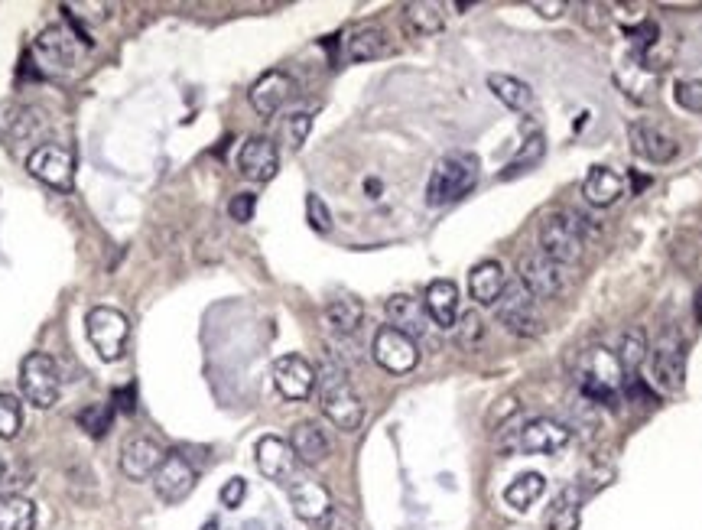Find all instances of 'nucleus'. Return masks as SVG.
<instances>
[{
    "mask_svg": "<svg viewBox=\"0 0 702 530\" xmlns=\"http://www.w3.org/2000/svg\"><path fill=\"white\" fill-rule=\"evenodd\" d=\"M316 387H319V404L325 417L342 433H355L364 420V407H361V397L355 394V387L348 381L345 368L335 365V361H325L316 371Z\"/></svg>",
    "mask_w": 702,
    "mask_h": 530,
    "instance_id": "obj_1",
    "label": "nucleus"
},
{
    "mask_svg": "<svg viewBox=\"0 0 702 530\" xmlns=\"http://www.w3.org/2000/svg\"><path fill=\"white\" fill-rule=\"evenodd\" d=\"M478 173H481V163L475 153H465V150H455L446 153L429 173V183H426V202L433 205H449V202H459L465 192H472L478 183Z\"/></svg>",
    "mask_w": 702,
    "mask_h": 530,
    "instance_id": "obj_2",
    "label": "nucleus"
},
{
    "mask_svg": "<svg viewBox=\"0 0 702 530\" xmlns=\"http://www.w3.org/2000/svg\"><path fill=\"white\" fill-rule=\"evenodd\" d=\"M540 251L559 264H576L585 254V225L579 212H553L540 222Z\"/></svg>",
    "mask_w": 702,
    "mask_h": 530,
    "instance_id": "obj_3",
    "label": "nucleus"
},
{
    "mask_svg": "<svg viewBox=\"0 0 702 530\" xmlns=\"http://www.w3.org/2000/svg\"><path fill=\"white\" fill-rule=\"evenodd\" d=\"M494 313H498L501 326L507 332L520 335V339H537V335L543 332L540 300L520 280L507 283L504 293L498 296V303H494Z\"/></svg>",
    "mask_w": 702,
    "mask_h": 530,
    "instance_id": "obj_4",
    "label": "nucleus"
},
{
    "mask_svg": "<svg viewBox=\"0 0 702 530\" xmlns=\"http://www.w3.org/2000/svg\"><path fill=\"white\" fill-rule=\"evenodd\" d=\"M85 332L101 361H117L130 339V319L114 306H95L85 316Z\"/></svg>",
    "mask_w": 702,
    "mask_h": 530,
    "instance_id": "obj_5",
    "label": "nucleus"
},
{
    "mask_svg": "<svg viewBox=\"0 0 702 530\" xmlns=\"http://www.w3.org/2000/svg\"><path fill=\"white\" fill-rule=\"evenodd\" d=\"M20 391L26 397V404H33L39 410H49L59 404L62 394V378L59 368L46 352H30L20 365Z\"/></svg>",
    "mask_w": 702,
    "mask_h": 530,
    "instance_id": "obj_6",
    "label": "nucleus"
},
{
    "mask_svg": "<svg viewBox=\"0 0 702 530\" xmlns=\"http://www.w3.org/2000/svg\"><path fill=\"white\" fill-rule=\"evenodd\" d=\"M88 46H91L88 40L69 33L65 27H46L33 40V53L39 59V66H43V72H65L82 62Z\"/></svg>",
    "mask_w": 702,
    "mask_h": 530,
    "instance_id": "obj_7",
    "label": "nucleus"
},
{
    "mask_svg": "<svg viewBox=\"0 0 702 530\" xmlns=\"http://www.w3.org/2000/svg\"><path fill=\"white\" fill-rule=\"evenodd\" d=\"M520 283L537 296V300H556L569 290V270L566 264L553 261L543 251H530L520 257Z\"/></svg>",
    "mask_w": 702,
    "mask_h": 530,
    "instance_id": "obj_8",
    "label": "nucleus"
},
{
    "mask_svg": "<svg viewBox=\"0 0 702 530\" xmlns=\"http://www.w3.org/2000/svg\"><path fill=\"white\" fill-rule=\"evenodd\" d=\"M621 378H624V371L618 365V355H611L608 348H592V352L582 358L579 387L585 397L608 400L621 387Z\"/></svg>",
    "mask_w": 702,
    "mask_h": 530,
    "instance_id": "obj_9",
    "label": "nucleus"
},
{
    "mask_svg": "<svg viewBox=\"0 0 702 530\" xmlns=\"http://www.w3.org/2000/svg\"><path fill=\"white\" fill-rule=\"evenodd\" d=\"M371 355L390 374H410L416 368V361H420V345L394 326H381L374 332Z\"/></svg>",
    "mask_w": 702,
    "mask_h": 530,
    "instance_id": "obj_10",
    "label": "nucleus"
},
{
    "mask_svg": "<svg viewBox=\"0 0 702 530\" xmlns=\"http://www.w3.org/2000/svg\"><path fill=\"white\" fill-rule=\"evenodd\" d=\"M26 170H30L39 183H46L59 192H69L75 186V157L69 147L43 144L26 157Z\"/></svg>",
    "mask_w": 702,
    "mask_h": 530,
    "instance_id": "obj_11",
    "label": "nucleus"
},
{
    "mask_svg": "<svg viewBox=\"0 0 702 530\" xmlns=\"http://www.w3.org/2000/svg\"><path fill=\"white\" fill-rule=\"evenodd\" d=\"M650 358V381H654L660 391H680L683 378H686V355H683V342L676 335H663V339L654 345Z\"/></svg>",
    "mask_w": 702,
    "mask_h": 530,
    "instance_id": "obj_12",
    "label": "nucleus"
},
{
    "mask_svg": "<svg viewBox=\"0 0 702 530\" xmlns=\"http://www.w3.org/2000/svg\"><path fill=\"white\" fill-rule=\"evenodd\" d=\"M195 469L179 456V452H169V456L160 462V469L153 472V491L156 498L166 501V504H179L192 495L195 488Z\"/></svg>",
    "mask_w": 702,
    "mask_h": 530,
    "instance_id": "obj_13",
    "label": "nucleus"
},
{
    "mask_svg": "<svg viewBox=\"0 0 702 530\" xmlns=\"http://www.w3.org/2000/svg\"><path fill=\"white\" fill-rule=\"evenodd\" d=\"M569 439H572V430L566 423L540 417V420H530L524 430L517 433V449L530 452V456H553V452L569 446Z\"/></svg>",
    "mask_w": 702,
    "mask_h": 530,
    "instance_id": "obj_14",
    "label": "nucleus"
},
{
    "mask_svg": "<svg viewBox=\"0 0 702 530\" xmlns=\"http://www.w3.org/2000/svg\"><path fill=\"white\" fill-rule=\"evenodd\" d=\"M290 504H293V514L299 517V521L316 524V527L335 508L329 488L312 482V478H293V482H290Z\"/></svg>",
    "mask_w": 702,
    "mask_h": 530,
    "instance_id": "obj_15",
    "label": "nucleus"
},
{
    "mask_svg": "<svg viewBox=\"0 0 702 530\" xmlns=\"http://www.w3.org/2000/svg\"><path fill=\"white\" fill-rule=\"evenodd\" d=\"M254 462L264 478L270 482H293V472H296V456L290 443H283L280 436H260L257 446H254Z\"/></svg>",
    "mask_w": 702,
    "mask_h": 530,
    "instance_id": "obj_16",
    "label": "nucleus"
},
{
    "mask_svg": "<svg viewBox=\"0 0 702 530\" xmlns=\"http://www.w3.org/2000/svg\"><path fill=\"white\" fill-rule=\"evenodd\" d=\"M273 384L286 400H306L316 391V368L299 355H283L273 365Z\"/></svg>",
    "mask_w": 702,
    "mask_h": 530,
    "instance_id": "obj_17",
    "label": "nucleus"
},
{
    "mask_svg": "<svg viewBox=\"0 0 702 530\" xmlns=\"http://www.w3.org/2000/svg\"><path fill=\"white\" fill-rule=\"evenodd\" d=\"M163 459H166V452L160 449L156 439L134 436V439H127L121 449V472L130 482H147V478H153V472L160 469Z\"/></svg>",
    "mask_w": 702,
    "mask_h": 530,
    "instance_id": "obj_18",
    "label": "nucleus"
},
{
    "mask_svg": "<svg viewBox=\"0 0 702 530\" xmlns=\"http://www.w3.org/2000/svg\"><path fill=\"white\" fill-rule=\"evenodd\" d=\"M238 170L241 176L254 179V183H267L280 170V153L270 137H251L238 153Z\"/></svg>",
    "mask_w": 702,
    "mask_h": 530,
    "instance_id": "obj_19",
    "label": "nucleus"
},
{
    "mask_svg": "<svg viewBox=\"0 0 702 530\" xmlns=\"http://www.w3.org/2000/svg\"><path fill=\"white\" fill-rule=\"evenodd\" d=\"M293 92H296V85H293L290 75L273 69V72H264L251 85V105H254V111L260 114V118H273V114H277L286 101L293 98Z\"/></svg>",
    "mask_w": 702,
    "mask_h": 530,
    "instance_id": "obj_20",
    "label": "nucleus"
},
{
    "mask_svg": "<svg viewBox=\"0 0 702 530\" xmlns=\"http://www.w3.org/2000/svg\"><path fill=\"white\" fill-rule=\"evenodd\" d=\"M628 134H631L634 150L650 163H670L676 153H680V144H676V140L663 131V127L650 124V121H634L628 127Z\"/></svg>",
    "mask_w": 702,
    "mask_h": 530,
    "instance_id": "obj_21",
    "label": "nucleus"
},
{
    "mask_svg": "<svg viewBox=\"0 0 702 530\" xmlns=\"http://www.w3.org/2000/svg\"><path fill=\"white\" fill-rule=\"evenodd\" d=\"M423 309L439 329H455V322H459V287L452 280H433L426 287Z\"/></svg>",
    "mask_w": 702,
    "mask_h": 530,
    "instance_id": "obj_22",
    "label": "nucleus"
},
{
    "mask_svg": "<svg viewBox=\"0 0 702 530\" xmlns=\"http://www.w3.org/2000/svg\"><path fill=\"white\" fill-rule=\"evenodd\" d=\"M290 449H293L296 462H303V465H322L325 459H329L332 443H329V436H325V430H322L319 423L303 420V423L293 426V433H290Z\"/></svg>",
    "mask_w": 702,
    "mask_h": 530,
    "instance_id": "obj_23",
    "label": "nucleus"
},
{
    "mask_svg": "<svg viewBox=\"0 0 702 530\" xmlns=\"http://www.w3.org/2000/svg\"><path fill=\"white\" fill-rule=\"evenodd\" d=\"M507 280H504V267L498 261H481L472 267V274H468V293H472V300L478 306H494L498 303V296L504 293Z\"/></svg>",
    "mask_w": 702,
    "mask_h": 530,
    "instance_id": "obj_24",
    "label": "nucleus"
},
{
    "mask_svg": "<svg viewBox=\"0 0 702 530\" xmlns=\"http://www.w3.org/2000/svg\"><path fill=\"white\" fill-rule=\"evenodd\" d=\"M387 319H390V326L400 329L403 335H410V339H416V335H423L426 332V309L420 300H413V296H390L387 300Z\"/></svg>",
    "mask_w": 702,
    "mask_h": 530,
    "instance_id": "obj_25",
    "label": "nucleus"
},
{
    "mask_svg": "<svg viewBox=\"0 0 702 530\" xmlns=\"http://www.w3.org/2000/svg\"><path fill=\"white\" fill-rule=\"evenodd\" d=\"M582 192L592 205L608 209V205H615L624 196V179L615 170H608V166H592L589 176H585Z\"/></svg>",
    "mask_w": 702,
    "mask_h": 530,
    "instance_id": "obj_26",
    "label": "nucleus"
},
{
    "mask_svg": "<svg viewBox=\"0 0 702 530\" xmlns=\"http://www.w3.org/2000/svg\"><path fill=\"white\" fill-rule=\"evenodd\" d=\"M488 88L491 95L501 101L504 108L511 111H530L533 108V92L527 82L514 79V75H504V72H491L488 75Z\"/></svg>",
    "mask_w": 702,
    "mask_h": 530,
    "instance_id": "obj_27",
    "label": "nucleus"
},
{
    "mask_svg": "<svg viewBox=\"0 0 702 530\" xmlns=\"http://www.w3.org/2000/svg\"><path fill=\"white\" fill-rule=\"evenodd\" d=\"M345 53L351 62H371L387 53V36L381 27H358L345 40Z\"/></svg>",
    "mask_w": 702,
    "mask_h": 530,
    "instance_id": "obj_28",
    "label": "nucleus"
},
{
    "mask_svg": "<svg viewBox=\"0 0 702 530\" xmlns=\"http://www.w3.org/2000/svg\"><path fill=\"white\" fill-rule=\"evenodd\" d=\"M325 322L338 332V335H355L364 322V306L355 296H338L329 306H325Z\"/></svg>",
    "mask_w": 702,
    "mask_h": 530,
    "instance_id": "obj_29",
    "label": "nucleus"
},
{
    "mask_svg": "<svg viewBox=\"0 0 702 530\" xmlns=\"http://www.w3.org/2000/svg\"><path fill=\"white\" fill-rule=\"evenodd\" d=\"M579 504H582V491L576 485L563 488L553 498L550 511H546V527H550V530H572L579 521Z\"/></svg>",
    "mask_w": 702,
    "mask_h": 530,
    "instance_id": "obj_30",
    "label": "nucleus"
},
{
    "mask_svg": "<svg viewBox=\"0 0 702 530\" xmlns=\"http://www.w3.org/2000/svg\"><path fill=\"white\" fill-rule=\"evenodd\" d=\"M543 491H546V478L540 472H524L504 488V501L511 504L514 511H527L530 504H537L543 498Z\"/></svg>",
    "mask_w": 702,
    "mask_h": 530,
    "instance_id": "obj_31",
    "label": "nucleus"
},
{
    "mask_svg": "<svg viewBox=\"0 0 702 530\" xmlns=\"http://www.w3.org/2000/svg\"><path fill=\"white\" fill-rule=\"evenodd\" d=\"M36 508L23 495H0V530H33Z\"/></svg>",
    "mask_w": 702,
    "mask_h": 530,
    "instance_id": "obj_32",
    "label": "nucleus"
},
{
    "mask_svg": "<svg viewBox=\"0 0 702 530\" xmlns=\"http://www.w3.org/2000/svg\"><path fill=\"white\" fill-rule=\"evenodd\" d=\"M650 355V345H647V332L641 326H634L624 332V339H621V348H618V365L624 374H634L637 368L644 365Z\"/></svg>",
    "mask_w": 702,
    "mask_h": 530,
    "instance_id": "obj_33",
    "label": "nucleus"
},
{
    "mask_svg": "<svg viewBox=\"0 0 702 530\" xmlns=\"http://www.w3.org/2000/svg\"><path fill=\"white\" fill-rule=\"evenodd\" d=\"M403 17H407L410 27L420 33V36H433L442 30V7L439 4H426V0H420V4H407L403 7Z\"/></svg>",
    "mask_w": 702,
    "mask_h": 530,
    "instance_id": "obj_34",
    "label": "nucleus"
},
{
    "mask_svg": "<svg viewBox=\"0 0 702 530\" xmlns=\"http://www.w3.org/2000/svg\"><path fill=\"white\" fill-rule=\"evenodd\" d=\"M78 426L88 433V436H95L101 439L104 433L111 430V420H114V410L108 404H88L85 410H78Z\"/></svg>",
    "mask_w": 702,
    "mask_h": 530,
    "instance_id": "obj_35",
    "label": "nucleus"
},
{
    "mask_svg": "<svg viewBox=\"0 0 702 530\" xmlns=\"http://www.w3.org/2000/svg\"><path fill=\"white\" fill-rule=\"evenodd\" d=\"M23 430V404L20 397L0 394V439H13Z\"/></svg>",
    "mask_w": 702,
    "mask_h": 530,
    "instance_id": "obj_36",
    "label": "nucleus"
},
{
    "mask_svg": "<svg viewBox=\"0 0 702 530\" xmlns=\"http://www.w3.org/2000/svg\"><path fill=\"white\" fill-rule=\"evenodd\" d=\"M543 153H546V144H543V137L537 134V137H530L527 144H524V150L517 153V157L507 163V170H504V179H511V176H520V173H527V170H533V166H537L540 160H543Z\"/></svg>",
    "mask_w": 702,
    "mask_h": 530,
    "instance_id": "obj_37",
    "label": "nucleus"
},
{
    "mask_svg": "<svg viewBox=\"0 0 702 530\" xmlns=\"http://www.w3.org/2000/svg\"><path fill=\"white\" fill-rule=\"evenodd\" d=\"M481 339H485V322H481L475 309H468V313H462L459 322H455V342L472 352V348L481 345Z\"/></svg>",
    "mask_w": 702,
    "mask_h": 530,
    "instance_id": "obj_38",
    "label": "nucleus"
},
{
    "mask_svg": "<svg viewBox=\"0 0 702 530\" xmlns=\"http://www.w3.org/2000/svg\"><path fill=\"white\" fill-rule=\"evenodd\" d=\"M306 222L312 231H319V235H329L332 231V212H329V205L322 202V196H306Z\"/></svg>",
    "mask_w": 702,
    "mask_h": 530,
    "instance_id": "obj_39",
    "label": "nucleus"
},
{
    "mask_svg": "<svg viewBox=\"0 0 702 530\" xmlns=\"http://www.w3.org/2000/svg\"><path fill=\"white\" fill-rule=\"evenodd\" d=\"M676 105L699 114L702 111V82L699 79H689L676 85Z\"/></svg>",
    "mask_w": 702,
    "mask_h": 530,
    "instance_id": "obj_40",
    "label": "nucleus"
},
{
    "mask_svg": "<svg viewBox=\"0 0 702 530\" xmlns=\"http://www.w3.org/2000/svg\"><path fill=\"white\" fill-rule=\"evenodd\" d=\"M254 209H257V196L254 192H238L231 202H228V215H231V222H238V225H247L254 218Z\"/></svg>",
    "mask_w": 702,
    "mask_h": 530,
    "instance_id": "obj_41",
    "label": "nucleus"
},
{
    "mask_svg": "<svg viewBox=\"0 0 702 530\" xmlns=\"http://www.w3.org/2000/svg\"><path fill=\"white\" fill-rule=\"evenodd\" d=\"M309 131H312V114H306V111H299V114H293L290 121H286V140H290L293 150H299L306 144Z\"/></svg>",
    "mask_w": 702,
    "mask_h": 530,
    "instance_id": "obj_42",
    "label": "nucleus"
},
{
    "mask_svg": "<svg viewBox=\"0 0 702 530\" xmlns=\"http://www.w3.org/2000/svg\"><path fill=\"white\" fill-rule=\"evenodd\" d=\"M244 495H247V482H244V478H228V482L221 485V491H218V498H221V504H225V508H241Z\"/></svg>",
    "mask_w": 702,
    "mask_h": 530,
    "instance_id": "obj_43",
    "label": "nucleus"
},
{
    "mask_svg": "<svg viewBox=\"0 0 702 530\" xmlns=\"http://www.w3.org/2000/svg\"><path fill=\"white\" fill-rule=\"evenodd\" d=\"M319 527L322 530H358V521L345 508H338V504H335V508L329 511V517H325Z\"/></svg>",
    "mask_w": 702,
    "mask_h": 530,
    "instance_id": "obj_44",
    "label": "nucleus"
},
{
    "mask_svg": "<svg viewBox=\"0 0 702 530\" xmlns=\"http://www.w3.org/2000/svg\"><path fill=\"white\" fill-rule=\"evenodd\" d=\"M533 10H540V17H559L566 10V4L563 0H550V4H546V0H533L530 4Z\"/></svg>",
    "mask_w": 702,
    "mask_h": 530,
    "instance_id": "obj_45",
    "label": "nucleus"
},
{
    "mask_svg": "<svg viewBox=\"0 0 702 530\" xmlns=\"http://www.w3.org/2000/svg\"><path fill=\"white\" fill-rule=\"evenodd\" d=\"M511 413H517V397H504L501 400V407H494V413H491V420H504V417H511Z\"/></svg>",
    "mask_w": 702,
    "mask_h": 530,
    "instance_id": "obj_46",
    "label": "nucleus"
},
{
    "mask_svg": "<svg viewBox=\"0 0 702 530\" xmlns=\"http://www.w3.org/2000/svg\"><path fill=\"white\" fill-rule=\"evenodd\" d=\"M244 530H270V527H267L264 521H247V524H244Z\"/></svg>",
    "mask_w": 702,
    "mask_h": 530,
    "instance_id": "obj_47",
    "label": "nucleus"
},
{
    "mask_svg": "<svg viewBox=\"0 0 702 530\" xmlns=\"http://www.w3.org/2000/svg\"><path fill=\"white\" fill-rule=\"evenodd\" d=\"M202 530H218V521H215V517H212V521H205V527Z\"/></svg>",
    "mask_w": 702,
    "mask_h": 530,
    "instance_id": "obj_48",
    "label": "nucleus"
},
{
    "mask_svg": "<svg viewBox=\"0 0 702 530\" xmlns=\"http://www.w3.org/2000/svg\"><path fill=\"white\" fill-rule=\"evenodd\" d=\"M0 478H4V459H0Z\"/></svg>",
    "mask_w": 702,
    "mask_h": 530,
    "instance_id": "obj_49",
    "label": "nucleus"
},
{
    "mask_svg": "<svg viewBox=\"0 0 702 530\" xmlns=\"http://www.w3.org/2000/svg\"><path fill=\"white\" fill-rule=\"evenodd\" d=\"M273 530H283V527H273Z\"/></svg>",
    "mask_w": 702,
    "mask_h": 530,
    "instance_id": "obj_50",
    "label": "nucleus"
}]
</instances>
